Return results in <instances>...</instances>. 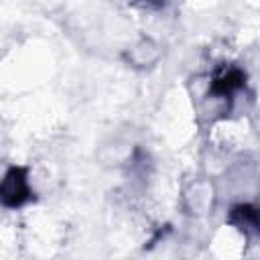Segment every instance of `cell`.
Returning a JSON list of instances; mask_svg holds the SVG:
<instances>
[{"label": "cell", "mask_w": 260, "mask_h": 260, "mask_svg": "<svg viewBox=\"0 0 260 260\" xmlns=\"http://www.w3.org/2000/svg\"><path fill=\"white\" fill-rule=\"evenodd\" d=\"M28 195V185H26V177L22 169H12L2 185V197L4 203L8 205H20Z\"/></svg>", "instance_id": "cell-1"}]
</instances>
